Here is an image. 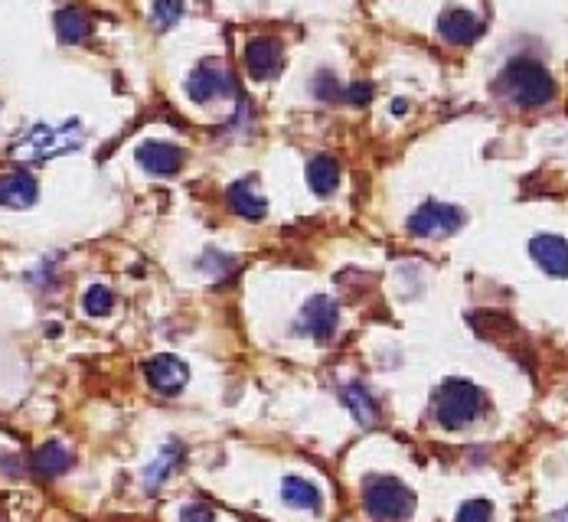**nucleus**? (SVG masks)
Segmentation results:
<instances>
[{
	"label": "nucleus",
	"mask_w": 568,
	"mask_h": 522,
	"mask_svg": "<svg viewBox=\"0 0 568 522\" xmlns=\"http://www.w3.org/2000/svg\"><path fill=\"white\" fill-rule=\"evenodd\" d=\"M497 85H500V92L520 108H539V105L552 102V95H555V82L546 72V66L529 56L513 59L510 66L500 72Z\"/></svg>",
	"instance_id": "1"
},
{
	"label": "nucleus",
	"mask_w": 568,
	"mask_h": 522,
	"mask_svg": "<svg viewBox=\"0 0 568 522\" xmlns=\"http://www.w3.org/2000/svg\"><path fill=\"white\" fill-rule=\"evenodd\" d=\"M484 405H487L484 392L467 379H448L435 392V418L448 431H461L467 425H474L484 415Z\"/></svg>",
	"instance_id": "2"
},
{
	"label": "nucleus",
	"mask_w": 568,
	"mask_h": 522,
	"mask_svg": "<svg viewBox=\"0 0 568 522\" xmlns=\"http://www.w3.org/2000/svg\"><path fill=\"white\" fill-rule=\"evenodd\" d=\"M363 506L373 522H405L415 513V493L389 474L366 477Z\"/></svg>",
	"instance_id": "3"
},
{
	"label": "nucleus",
	"mask_w": 568,
	"mask_h": 522,
	"mask_svg": "<svg viewBox=\"0 0 568 522\" xmlns=\"http://www.w3.org/2000/svg\"><path fill=\"white\" fill-rule=\"evenodd\" d=\"M82 147V124L79 121H66L59 128H49V124H36V128L14 147V157L23 160H49L59 154H69Z\"/></svg>",
	"instance_id": "4"
},
{
	"label": "nucleus",
	"mask_w": 568,
	"mask_h": 522,
	"mask_svg": "<svg viewBox=\"0 0 568 522\" xmlns=\"http://www.w3.org/2000/svg\"><path fill=\"white\" fill-rule=\"evenodd\" d=\"M464 222V213L458 206L448 203H422L409 219V232L418 235V239H444V235L458 232Z\"/></svg>",
	"instance_id": "5"
},
{
	"label": "nucleus",
	"mask_w": 568,
	"mask_h": 522,
	"mask_svg": "<svg viewBox=\"0 0 568 522\" xmlns=\"http://www.w3.org/2000/svg\"><path fill=\"white\" fill-rule=\"evenodd\" d=\"M187 95L196 105H206L213 98L232 95V79L219 59H203L190 76H187Z\"/></svg>",
	"instance_id": "6"
},
{
	"label": "nucleus",
	"mask_w": 568,
	"mask_h": 522,
	"mask_svg": "<svg viewBox=\"0 0 568 522\" xmlns=\"http://www.w3.org/2000/svg\"><path fill=\"white\" fill-rule=\"evenodd\" d=\"M337 323H340V307L333 304L330 297L317 294V297H311V301L304 304L298 330L307 333V337L317 340V343H330L333 333H337Z\"/></svg>",
	"instance_id": "7"
},
{
	"label": "nucleus",
	"mask_w": 568,
	"mask_h": 522,
	"mask_svg": "<svg viewBox=\"0 0 568 522\" xmlns=\"http://www.w3.org/2000/svg\"><path fill=\"white\" fill-rule=\"evenodd\" d=\"M284 62V49L275 36H255L245 46V69L255 82H271L281 72Z\"/></svg>",
	"instance_id": "8"
},
{
	"label": "nucleus",
	"mask_w": 568,
	"mask_h": 522,
	"mask_svg": "<svg viewBox=\"0 0 568 522\" xmlns=\"http://www.w3.org/2000/svg\"><path fill=\"white\" fill-rule=\"evenodd\" d=\"M144 376L151 382V389H157L160 395H177L183 385H187L190 369L177 356H154L151 363L144 366Z\"/></svg>",
	"instance_id": "9"
},
{
	"label": "nucleus",
	"mask_w": 568,
	"mask_h": 522,
	"mask_svg": "<svg viewBox=\"0 0 568 522\" xmlns=\"http://www.w3.org/2000/svg\"><path fill=\"white\" fill-rule=\"evenodd\" d=\"M138 164L147 170V173H154V177H174V173L183 167V147L177 144H167V141H147L138 147Z\"/></svg>",
	"instance_id": "10"
},
{
	"label": "nucleus",
	"mask_w": 568,
	"mask_h": 522,
	"mask_svg": "<svg viewBox=\"0 0 568 522\" xmlns=\"http://www.w3.org/2000/svg\"><path fill=\"white\" fill-rule=\"evenodd\" d=\"M438 33L454 46H471L474 40H480V33H484V20L474 17L471 10L451 7V10H444V14H441Z\"/></svg>",
	"instance_id": "11"
},
{
	"label": "nucleus",
	"mask_w": 568,
	"mask_h": 522,
	"mask_svg": "<svg viewBox=\"0 0 568 522\" xmlns=\"http://www.w3.org/2000/svg\"><path fill=\"white\" fill-rule=\"evenodd\" d=\"M529 255L536 258V265L546 271V275L565 278L568 275V239L562 235H536L529 242Z\"/></svg>",
	"instance_id": "12"
},
{
	"label": "nucleus",
	"mask_w": 568,
	"mask_h": 522,
	"mask_svg": "<svg viewBox=\"0 0 568 522\" xmlns=\"http://www.w3.org/2000/svg\"><path fill=\"white\" fill-rule=\"evenodd\" d=\"M226 203H229L232 213L242 216V219H249V222L265 219V213H268L265 196L255 190V183H252V180H239V183H232L229 190H226Z\"/></svg>",
	"instance_id": "13"
},
{
	"label": "nucleus",
	"mask_w": 568,
	"mask_h": 522,
	"mask_svg": "<svg viewBox=\"0 0 568 522\" xmlns=\"http://www.w3.org/2000/svg\"><path fill=\"white\" fill-rule=\"evenodd\" d=\"M36 203V180L27 170H10L0 177V206L27 209Z\"/></svg>",
	"instance_id": "14"
},
{
	"label": "nucleus",
	"mask_w": 568,
	"mask_h": 522,
	"mask_svg": "<svg viewBox=\"0 0 568 522\" xmlns=\"http://www.w3.org/2000/svg\"><path fill=\"white\" fill-rule=\"evenodd\" d=\"M343 402H347L350 415H353L356 421H360L363 428L379 425V405H376L373 395H369L366 385H360V382L343 385Z\"/></svg>",
	"instance_id": "15"
},
{
	"label": "nucleus",
	"mask_w": 568,
	"mask_h": 522,
	"mask_svg": "<svg viewBox=\"0 0 568 522\" xmlns=\"http://www.w3.org/2000/svg\"><path fill=\"white\" fill-rule=\"evenodd\" d=\"M56 33H59V40L69 43V46L85 43L92 33V20L82 7H63L56 14Z\"/></svg>",
	"instance_id": "16"
},
{
	"label": "nucleus",
	"mask_w": 568,
	"mask_h": 522,
	"mask_svg": "<svg viewBox=\"0 0 568 522\" xmlns=\"http://www.w3.org/2000/svg\"><path fill=\"white\" fill-rule=\"evenodd\" d=\"M69 467H72V451L59 441H49L33 454V470L40 477H59V474H66Z\"/></svg>",
	"instance_id": "17"
},
{
	"label": "nucleus",
	"mask_w": 568,
	"mask_h": 522,
	"mask_svg": "<svg viewBox=\"0 0 568 522\" xmlns=\"http://www.w3.org/2000/svg\"><path fill=\"white\" fill-rule=\"evenodd\" d=\"M307 183H311V190L317 196H330L340 186V164L327 154L314 157L311 164H307Z\"/></svg>",
	"instance_id": "18"
},
{
	"label": "nucleus",
	"mask_w": 568,
	"mask_h": 522,
	"mask_svg": "<svg viewBox=\"0 0 568 522\" xmlns=\"http://www.w3.org/2000/svg\"><path fill=\"white\" fill-rule=\"evenodd\" d=\"M281 500L288 506H294V509H311V513H317L320 503H324L314 483H307L301 477H288L281 483Z\"/></svg>",
	"instance_id": "19"
},
{
	"label": "nucleus",
	"mask_w": 568,
	"mask_h": 522,
	"mask_svg": "<svg viewBox=\"0 0 568 522\" xmlns=\"http://www.w3.org/2000/svg\"><path fill=\"white\" fill-rule=\"evenodd\" d=\"M180 457H183V447L177 441H170L164 444V451L157 454V461L147 467V474H144V483H147V490H157L160 483H164L174 470L180 467Z\"/></svg>",
	"instance_id": "20"
},
{
	"label": "nucleus",
	"mask_w": 568,
	"mask_h": 522,
	"mask_svg": "<svg viewBox=\"0 0 568 522\" xmlns=\"http://www.w3.org/2000/svg\"><path fill=\"white\" fill-rule=\"evenodd\" d=\"M82 304H85V314H92V317H105L111 307H115V294H111L105 284H95V288L85 291L82 297Z\"/></svg>",
	"instance_id": "21"
},
{
	"label": "nucleus",
	"mask_w": 568,
	"mask_h": 522,
	"mask_svg": "<svg viewBox=\"0 0 568 522\" xmlns=\"http://www.w3.org/2000/svg\"><path fill=\"white\" fill-rule=\"evenodd\" d=\"M180 17H183V4H180V0H154L151 20H154L157 30H170Z\"/></svg>",
	"instance_id": "22"
},
{
	"label": "nucleus",
	"mask_w": 568,
	"mask_h": 522,
	"mask_svg": "<svg viewBox=\"0 0 568 522\" xmlns=\"http://www.w3.org/2000/svg\"><path fill=\"white\" fill-rule=\"evenodd\" d=\"M493 519V503L490 500H467L458 509V519L454 522H490Z\"/></svg>",
	"instance_id": "23"
},
{
	"label": "nucleus",
	"mask_w": 568,
	"mask_h": 522,
	"mask_svg": "<svg viewBox=\"0 0 568 522\" xmlns=\"http://www.w3.org/2000/svg\"><path fill=\"white\" fill-rule=\"evenodd\" d=\"M314 95L324 98V102H337V98H343V85L337 82V76H333L330 69H324V72H317V79H314Z\"/></svg>",
	"instance_id": "24"
},
{
	"label": "nucleus",
	"mask_w": 568,
	"mask_h": 522,
	"mask_svg": "<svg viewBox=\"0 0 568 522\" xmlns=\"http://www.w3.org/2000/svg\"><path fill=\"white\" fill-rule=\"evenodd\" d=\"M213 506H206V503H190V506H183L180 509V522H213Z\"/></svg>",
	"instance_id": "25"
},
{
	"label": "nucleus",
	"mask_w": 568,
	"mask_h": 522,
	"mask_svg": "<svg viewBox=\"0 0 568 522\" xmlns=\"http://www.w3.org/2000/svg\"><path fill=\"white\" fill-rule=\"evenodd\" d=\"M343 98H347V102H353V105H363V102H369V98H373V85L356 82V85H350L347 92H343Z\"/></svg>",
	"instance_id": "26"
},
{
	"label": "nucleus",
	"mask_w": 568,
	"mask_h": 522,
	"mask_svg": "<svg viewBox=\"0 0 568 522\" xmlns=\"http://www.w3.org/2000/svg\"><path fill=\"white\" fill-rule=\"evenodd\" d=\"M555 522H568V506H565V509H559V513H555Z\"/></svg>",
	"instance_id": "27"
}]
</instances>
